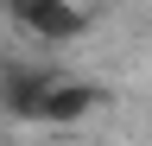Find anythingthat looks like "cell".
I'll return each instance as SVG.
<instances>
[{
    "instance_id": "1",
    "label": "cell",
    "mask_w": 152,
    "mask_h": 146,
    "mask_svg": "<svg viewBox=\"0 0 152 146\" xmlns=\"http://www.w3.org/2000/svg\"><path fill=\"white\" fill-rule=\"evenodd\" d=\"M7 13L38 45H70L95 26V7H83V0H7Z\"/></svg>"
},
{
    "instance_id": "2",
    "label": "cell",
    "mask_w": 152,
    "mask_h": 146,
    "mask_svg": "<svg viewBox=\"0 0 152 146\" xmlns=\"http://www.w3.org/2000/svg\"><path fill=\"white\" fill-rule=\"evenodd\" d=\"M51 83H57L51 64H38V57H7V64H0V114L38 121V102H45Z\"/></svg>"
},
{
    "instance_id": "3",
    "label": "cell",
    "mask_w": 152,
    "mask_h": 146,
    "mask_svg": "<svg viewBox=\"0 0 152 146\" xmlns=\"http://www.w3.org/2000/svg\"><path fill=\"white\" fill-rule=\"evenodd\" d=\"M102 83H83V76H57L45 89V102H38V121L45 127H76V121H89L95 108H102Z\"/></svg>"
}]
</instances>
